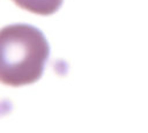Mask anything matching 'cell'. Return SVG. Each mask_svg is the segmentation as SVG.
Returning a JSON list of instances; mask_svg holds the SVG:
<instances>
[{
	"mask_svg": "<svg viewBox=\"0 0 148 133\" xmlns=\"http://www.w3.org/2000/svg\"><path fill=\"white\" fill-rule=\"evenodd\" d=\"M50 57L44 34L27 23L6 25L0 32V81L21 87L38 81Z\"/></svg>",
	"mask_w": 148,
	"mask_h": 133,
	"instance_id": "1",
	"label": "cell"
},
{
	"mask_svg": "<svg viewBox=\"0 0 148 133\" xmlns=\"http://www.w3.org/2000/svg\"><path fill=\"white\" fill-rule=\"evenodd\" d=\"M20 8L37 15H52L59 10L64 0H12Z\"/></svg>",
	"mask_w": 148,
	"mask_h": 133,
	"instance_id": "2",
	"label": "cell"
}]
</instances>
